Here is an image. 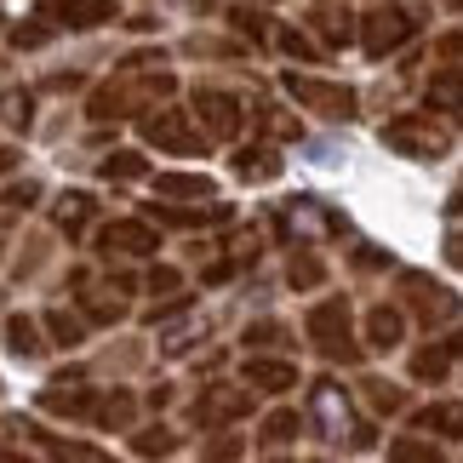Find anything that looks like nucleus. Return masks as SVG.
Returning a JSON list of instances; mask_svg holds the SVG:
<instances>
[{
	"label": "nucleus",
	"mask_w": 463,
	"mask_h": 463,
	"mask_svg": "<svg viewBox=\"0 0 463 463\" xmlns=\"http://www.w3.org/2000/svg\"><path fill=\"white\" fill-rule=\"evenodd\" d=\"M418 430H440V435H463V406H430V412H418Z\"/></svg>",
	"instance_id": "nucleus-23"
},
{
	"label": "nucleus",
	"mask_w": 463,
	"mask_h": 463,
	"mask_svg": "<svg viewBox=\"0 0 463 463\" xmlns=\"http://www.w3.org/2000/svg\"><path fill=\"white\" fill-rule=\"evenodd\" d=\"M401 287H406V292H418V309H423V315H430V320H435V315H440V320H447V315L458 309V298H452V292H440V287H435V280H430V275H406V280H401Z\"/></svg>",
	"instance_id": "nucleus-12"
},
{
	"label": "nucleus",
	"mask_w": 463,
	"mask_h": 463,
	"mask_svg": "<svg viewBox=\"0 0 463 463\" xmlns=\"http://www.w3.org/2000/svg\"><path fill=\"white\" fill-rule=\"evenodd\" d=\"M320 280V263L315 258H292V287H315Z\"/></svg>",
	"instance_id": "nucleus-35"
},
{
	"label": "nucleus",
	"mask_w": 463,
	"mask_h": 463,
	"mask_svg": "<svg viewBox=\"0 0 463 463\" xmlns=\"http://www.w3.org/2000/svg\"><path fill=\"white\" fill-rule=\"evenodd\" d=\"M29 115H34L29 92H0V120H6V127H29Z\"/></svg>",
	"instance_id": "nucleus-26"
},
{
	"label": "nucleus",
	"mask_w": 463,
	"mask_h": 463,
	"mask_svg": "<svg viewBox=\"0 0 463 463\" xmlns=\"http://www.w3.org/2000/svg\"><path fill=\"white\" fill-rule=\"evenodd\" d=\"M46 412H69V418H80V412H98V395L92 389H69V383H52L46 395H41Z\"/></svg>",
	"instance_id": "nucleus-13"
},
{
	"label": "nucleus",
	"mask_w": 463,
	"mask_h": 463,
	"mask_svg": "<svg viewBox=\"0 0 463 463\" xmlns=\"http://www.w3.org/2000/svg\"><path fill=\"white\" fill-rule=\"evenodd\" d=\"M309 418H315V430L326 435V440H349L354 447V412H349V395L337 383H315V395H309Z\"/></svg>",
	"instance_id": "nucleus-2"
},
{
	"label": "nucleus",
	"mask_w": 463,
	"mask_h": 463,
	"mask_svg": "<svg viewBox=\"0 0 463 463\" xmlns=\"http://www.w3.org/2000/svg\"><path fill=\"white\" fill-rule=\"evenodd\" d=\"M287 92L304 103V109H315V115H326V120H349L354 115V92L349 86H326V80H309V75H287Z\"/></svg>",
	"instance_id": "nucleus-3"
},
{
	"label": "nucleus",
	"mask_w": 463,
	"mask_h": 463,
	"mask_svg": "<svg viewBox=\"0 0 463 463\" xmlns=\"http://www.w3.org/2000/svg\"><path fill=\"white\" fill-rule=\"evenodd\" d=\"M263 24H269L263 12H246V6H235V29H241V34H252V41H263Z\"/></svg>",
	"instance_id": "nucleus-34"
},
{
	"label": "nucleus",
	"mask_w": 463,
	"mask_h": 463,
	"mask_svg": "<svg viewBox=\"0 0 463 463\" xmlns=\"http://www.w3.org/2000/svg\"><path fill=\"white\" fill-rule=\"evenodd\" d=\"M298 435V412H275V418H263V440L269 447H280V440H292Z\"/></svg>",
	"instance_id": "nucleus-27"
},
{
	"label": "nucleus",
	"mask_w": 463,
	"mask_h": 463,
	"mask_svg": "<svg viewBox=\"0 0 463 463\" xmlns=\"http://www.w3.org/2000/svg\"><path fill=\"white\" fill-rule=\"evenodd\" d=\"M401 326H406V320H401V309H372L366 315V337H372V349H395L401 344Z\"/></svg>",
	"instance_id": "nucleus-17"
},
{
	"label": "nucleus",
	"mask_w": 463,
	"mask_h": 463,
	"mask_svg": "<svg viewBox=\"0 0 463 463\" xmlns=\"http://www.w3.org/2000/svg\"><path fill=\"white\" fill-rule=\"evenodd\" d=\"M458 354H463V337H440L435 349H423L412 361V372H418V378H447V366L458 361Z\"/></svg>",
	"instance_id": "nucleus-16"
},
{
	"label": "nucleus",
	"mask_w": 463,
	"mask_h": 463,
	"mask_svg": "<svg viewBox=\"0 0 463 463\" xmlns=\"http://www.w3.org/2000/svg\"><path fill=\"white\" fill-rule=\"evenodd\" d=\"M304 326H309V337L332 354V361H354V344H349V304H344V298H326V304H315Z\"/></svg>",
	"instance_id": "nucleus-1"
},
{
	"label": "nucleus",
	"mask_w": 463,
	"mask_h": 463,
	"mask_svg": "<svg viewBox=\"0 0 463 463\" xmlns=\"http://www.w3.org/2000/svg\"><path fill=\"white\" fill-rule=\"evenodd\" d=\"M155 218H160V223H184V229H194V223H223L229 212H223V206H206V212H177V206H155Z\"/></svg>",
	"instance_id": "nucleus-24"
},
{
	"label": "nucleus",
	"mask_w": 463,
	"mask_h": 463,
	"mask_svg": "<svg viewBox=\"0 0 463 463\" xmlns=\"http://www.w3.org/2000/svg\"><path fill=\"white\" fill-rule=\"evenodd\" d=\"M372 406H389V412H395V406H401V389H389V383H372Z\"/></svg>",
	"instance_id": "nucleus-38"
},
{
	"label": "nucleus",
	"mask_w": 463,
	"mask_h": 463,
	"mask_svg": "<svg viewBox=\"0 0 463 463\" xmlns=\"http://www.w3.org/2000/svg\"><path fill=\"white\" fill-rule=\"evenodd\" d=\"M280 46H287V52H292V58H320V46L309 41V34H304V29H280Z\"/></svg>",
	"instance_id": "nucleus-31"
},
{
	"label": "nucleus",
	"mask_w": 463,
	"mask_h": 463,
	"mask_svg": "<svg viewBox=\"0 0 463 463\" xmlns=\"http://www.w3.org/2000/svg\"><path fill=\"white\" fill-rule=\"evenodd\" d=\"M246 383L252 389H269V395H280V389L298 383V366L287 361H246Z\"/></svg>",
	"instance_id": "nucleus-14"
},
{
	"label": "nucleus",
	"mask_w": 463,
	"mask_h": 463,
	"mask_svg": "<svg viewBox=\"0 0 463 463\" xmlns=\"http://www.w3.org/2000/svg\"><path fill=\"white\" fill-rule=\"evenodd\" d=\"M389 458H401V463H430L435 447H418V440H395V447H389Z\"/></svg>",
	"instance_id": "nucleus-33"
},
{
	"label": "nucleus",
	"mask_w": 463,
	"mask_h": 463,
	"mask_svg": "<svg viewBox=\"0 0 463 463\" xmlns=\"http://www.w3.org/2000/svg\"><path fill=\"white\" fill-rule=\"evenodd\" d=\"M98 423H132V395H109V401H98Z\"/></svg>",
	"instance_id": "nucleus-28"
},
{
	"label": "nucleus",
	"mask_w": 463,
	"mask_h": 463,
	"mask_svg": "<svg viewBox=\"0 0 463 463\" xmlns=\"http://www.w3.org/2000/svg\"><path fill=\"white\" fill-rule=\"evenodd\" d=\"M6 349L17 354V361H41V349H46L41 344V326H34L29 315H12L6 320Z\"/></svg>",
	"instance_id": "nucleus-15"
},
{
	"label": "nucleus",
	"mask_w": 463,
	"mask_h": 463,
	"mask_svg": "<svg viewBox=\"0 0 463 463\" xmlns=\"http://www.w3.org/2000/svg\"><path fill=\"white\" fill-rule=\"evenodd\" d=\"M46 452H52V458H92V463L103 458L98 447H80V440H46Z\"/></svg>",
	"instance_id": "nucleus-32"
},
{
	"label": "nucleus",
	"mask_w": 463,
	"mask_h": 463,
	"mask_svg": "<svg viewBox=\"0 0 463 463\" xmlns=\"http://www.w3.org/2000/svg\"><path fill=\"white\" fill-rule=\"evenodd\" d=\"M12 46H17V52H34V46H46V29H17V34H12Z\"/></svg>",
	"instance_id": "nucleus-37"
},
{
	"label": "nucleus",
	"mask_w": 463,
	"mask_h": 463,
	"mask_svg": "<svg viewBox=\"0 0 463 463\" xmlns=\"http://www.w3.org/2000/svg\"><path fill=\"white\" fill-rule=\"evenodd\" d=\"M383 144H389V149H401V155L435 160V155H447L452 137L440 132V127H423V120H395V127H383Z\"/></svg>",
	"instance_id": "nucleus-5"
},
{
	"label": "nucleus",
	"mask_w": 463,
	"mask_h": 463,
	"mask_svg": "<svg viewBox=\"0 0 463 463\" xmlns=\"http://www.w3.org/2000/svg\"><path fill=\"white\" fill-rule=\"evenodd\" d=\"M132 447H137V452H144V458H155V452H172V447H177V440H172V430H144V435H137V440H132Z\"/></svg>",
	"instance_id": "nucleus-30"
},
{
	"label": "nucleus",
	"mask_w": 463,
	"mask_h": 463,
	"mask_svg": "<svg viewBox=\"0 0 463 463\" xmlns=\"http://www.w3.org/2000/svg\"><path fill=\"white\" fill-rule=\"evenodd\" d=\"M98 172L109 177V184H132V177H144V155H132V149H115L109 160H98Z\"/></svg>",
	"instance_id": "nucleus-21"
},
{
	"label": "nucleus",
	"mask_w": 463,
	"mask_h": 463,
	"mask_svg": "<svg viewBox=\"0 0 463 463\" xmlns=\"http://www.w3.org/2000/svg\"><path fill=\"white\" fill-rule=\"evenodd\" d=\"M361 41H366L372 58H383V52H395L401 41H412V17H406L401 6H383V12L366 17V34H361Z\"/></svg>",
	"instance_id": "nucleus-8"
},
{
	"label": "nucleus",
	"mask_w": 463,
	"mask_h": 463,
	"mask_svg": "<svg viewBox=\"0 0 463 463\" xmlns=\"http://www.w3.org/2000/svg\"><path fill=\"white\" fill-rule=\"evenodd\" d=\"M344 229V218L337 212H326L320 201H287L280 206V235H298V241H320V235H337Z\"/></svg>",
	"instance_id": "nucleus-4"
},
{
	"label": "nucleus",
	"mask_w": 463,
	"mask_h": 463,
	"mask_svg": "<svg viewBox=\"0 0 463 463\" xmlns=\"http://www.w3.org/2000/svg\"><path fill=\"white\" fill-rule=\"evenodd\" d=\"M41 17H58L63 29H98L115 24V0H41Z\"/></svg>",
	"instance_id": "nucleus-7"
},
{
	"label": "nucleus",
	"mask_w": 463,
	"mask_h": 463,
	"mask_svg": "<svg viewBox=\"0 0 463 463\" xmlns=\"http://www.w3.org/2000/svg\"><path fill=\"white\" fill-rule=\"evenodd\" d=\"M86 223H92V194H80V189H75V194H63V206H58V229H63L69 241H75Z\"/></svg>",
	"instance_id": "nucleus-20"
},
{
	"label": "nucleus",
	"mask_w": 463,
	"mask_h": 463,
	"mask_svg": "<svg viewBox=\"0 0 463 463\" xmlns=\"http://www.w3.org/2000/svg\"><path fill=\"white\" fill-rule=\"evenodd\" d=\"M46 332L58 337V344H80V337H86L80 315H69V309H46Z\"/></svg>",
	"instance_id": "nucleus-25"
},
{
	"label": "nucleus",
	"mask_w": 463,
	"mask_h": 463,
	"mask_svg": "<svg viewBox=\"0 0 463 463\" xmlns=\"http://www.w3.org/2000/svg\"><path fill=\"white\" fill-rule=\"evenodd\" d=\"M155 189H160V194H201V201H206V194H212V177H194V172H160V177H155Z\"/></svg>",
	"instance_id": "nucleus-22"
},
{
	"label": "nucleus",
	"mask_w": 463,
	"mask_h": 463,
	"mask_svg": "<svg viewBox=\"0 0 463 463\" xmlns=\"http://www.w3.org/2000/svg\"><path fill=\"white\" fill-rule=\"evenodd\" d=\"M201 120H206V137H235L241 132V103L229 92H201Z\"/></svg>",
	"instance_id": "nucleus-10"
},
{
	"label": "nucleus",
	"mask_w": 463,
	"mask_h": 463,
	"mask_svg": "<svg viewBox=\"0 0 463 463\" xmlns=\"http://www.w3.org/2000/svg\"><path fill=\"white\" fill-rule=\"evenodd\" d=\"M144 137L160 149H177V155H194V149H206V137L201 132H189V115L184 109H160L144 120Z\"/></svg>",
	"instance_id": "nucleus-6"
},
{
	"label": "nucleus",
	"mask_w": 463,
	"mask_h": 463,
	"mask_svg": "<svg viewBox=\"0 0 463 463\" xmlns=\"http://www.w3.org/2000/svg\"><path fill=\"white\" fill-rule=\"evenodd\" d=\"M103 252H132V258H149V252H160V241H155V229L149 223H109L103 229Z\"/></svg>",
	"instance_id": "nucleus-11"
},
{
	"label": "nucleus",
	"mask_w": 463,
	"mask_h": 463,
	"mask_svg": "<svg viewBox=\"0 0 463 463\" xmlns=\"http://www.w3.org/2000/svg\"><path fill=\"white\" fill-rule=\"evenodd\" d=\"M34 194H41V189H34V184H12L6 194H0V218H12V212H24V206L34 201Z\"/></svg>",
	"instance_id": "nucleus-29"
},
{
	"label": "nucleus",
	"mask_w": 463,
	"mask_h": 463,
	"mask_svg": "<svg viewBox=\"0 0 463 463\" xmlns=\"http://www.w3.org/2000/svg\"><path fill=\"white\" fill-rule=\"evenodd\" d=\"M246 406H252V389H229V383H218V389H206L201 401H194V423H229V418H241Z\"/></svg>",
	"instance_id": "nucleus-9"
},
{
	"label": "nucleus",
	"mask_w": 463,
	"mask_h": 463,
	"mask_svg": "<svg viewBox=\"0 0 463 463\" xmlns=\"http://www.w3.org/2000/svg\"><path fill=\"white\" fill-rule=\"evenodd\" d=\"M235 177H246V184H269V177H280V160H275V149H241V160H235Z\"/></svg>",
	"instance_id": "nucleus-18"
},
{
	"label": "nucleus",
	"mask_w": 463,
	"mask_h": 463,
	"mask_svg": "<svg viewBox=\"0 0 463 463\" xmlns=\"http://www.w3.org/2000/svg\"><path fill=\"white\" fill-rule=\"evenodd\" d=\"M430 103L435 109H463V69H440V75L430 80Z\"/></svg>",
	"instance_id": "nucleus-19"
},
{
	"label": "nucleus",
	"mask_w": 463,
	"mask_h": 463,
	"mask_svg": "<svg viewBox=\"0 0 463 463\" xmlns=\"http://www.w3.org/2000/svg\"><path fill=\"white\" fill-rule=\"evenodd\" d=\"M177 287H184L177 269H149V292H177Z\"/></svg>",
	"instance_id": "nucleus-36"
}]
</instances>
